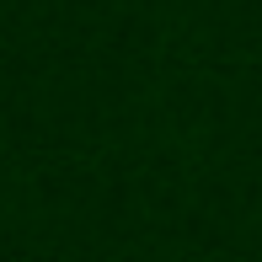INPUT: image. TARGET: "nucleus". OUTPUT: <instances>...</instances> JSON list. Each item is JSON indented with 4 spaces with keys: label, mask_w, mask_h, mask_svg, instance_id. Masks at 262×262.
Listing matches in <instances>:
<instances>
[]
</instances>
